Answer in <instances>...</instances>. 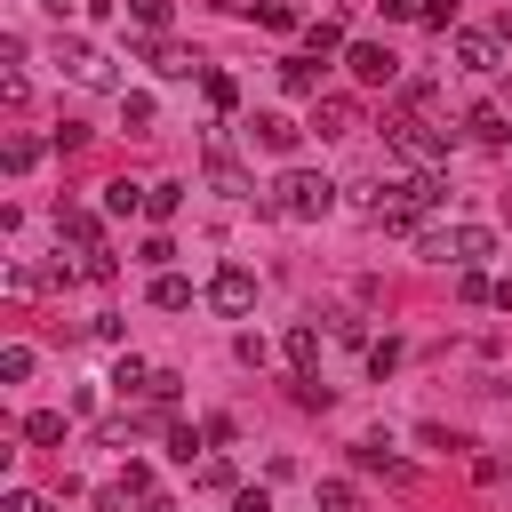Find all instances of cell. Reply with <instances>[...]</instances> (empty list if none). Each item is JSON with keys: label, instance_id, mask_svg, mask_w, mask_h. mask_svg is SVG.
Segmentation results:
<instances>
[{"label": "cell", "instance_id": "484cf974", "mask_svg": "<svg viewBox=\"0 0 512 512\" xmlns=\"http://www.w3.org/2000/svg\"><path fill=\"white\" fill-rule=\"evenodd\" d=\"M176 200H184V184H152V192H144V216H152V224H168V216H176Z\"/></svg>", "mask_w": 512, "mask_h": 512}, {"label": "cell", "instance_id": "7c38bea8", "mask_svg": "<svg viewBox=\"0 0 512 512\" xmlns=\"http://www.w3.org/2000/svg\"><path fill=\"white\" fill-rule=\"evenodd\" d=\"M144 64H152L160 80H192V72H208V64H192V56H184V48H168V40H152V48H144Z\"/></svg>", "mask_w": 512, "mask_h": 512}, {"label": "cell", "instance_id": "ab89813d", "mask_svg": "<svg viewBox=\"0 0 512 512\" xmlns=\"http://www.w3.org/2000/svg\"><path fill=\"white\" fill-rule=\"evenodd\" d=\"M136 512H176V504H168V496H144V504H136Z\"/></svg>", "mask_w": 512, "mask_h": 512}, {"label": "cell", "instance_id": "52a82bcc", "mask_svg": "<svg viewBox=\"0 0 512 512\" xmlns=\"http://www.w3.org/2000/svg\"><path fill=\"white\" fill-rule=\"evenodd\" d=\"M56 64H64L80 88H112V64H104V48H88V40H64V48H56Z\"/></svg>", "mask_w": 512, "mask_h": 512}, {"label": "cell", "instance_id": "7402d4cb", "mask_svg": "<svg viewBox=\"0 0 512 512\" xmlns=\"http://www.w3.org/2000/svg\"><path fill=\"white\" fill-rule=\"evenodd\" d=\"M352 464H360V472H384V480H408V464H400V456H384V440H360V448H352Z\"/></svg>", "mask_w": 512, "mask_h": 512}, {"label": "cell", "instance_id": "4fadbf2b", "mask_svg": "<svg viewBox=\"0 0 512 512\" xmlns=\"http://www.w3.org/2000/svg\"><path fill=\"white\" fill-rule=\"evenodd\" d=\"M280 88L288 96H320V56H280Z\"/></svg>", "mask_w": 512, "mask_h": 512}, {"label": "cell", "instance_id": "d6986e66", "mask_svg": "<svg viewBox=\"0 0 512 512\" xmlns=\"http://www.w3.org/2000/svg\"><path fill=\"white\" fill-rule=\"evenodd\" d=\"M144 192H152V184H128V176H112V184H104V216H136V208H144Z\"/></svg>", "mask_w": 512, "mask_h": 512}, {"label": "cell", "instance_id": "60d3db41", "mask_svg": "<svg viewBox=\"0 0 512 512\" xmlns=\"http://www.w3.org/2000/svg\"><path fill=\"white\" fill-rule=\"evenodd\" d=\"M48 8H64V0H48Z\"/></svg>", "mask_w": 512, "mask_h": 512}, {"label": "cell", "instance_id": "4dcf8cb0", "mask_svg": "<svg viewBox=\"0 0 512 512\" xmlns=\"http://www.w3.org/2000/svg\"><path fill=\"white\" fill-rule=\"evenodd\" d=\"M392 368H400V344L376 336V344H368V376H392Z\"/></svg>", "mask_w": 512, "mask_h": 512}, {"label": "cell", "instance_id": "9a60e30c", "mask_svg": "<svg viewBox=\"0 0 512 512\" xmlns=\"http://www.w3.org/2000/svg\"><path fill=\"white\" fill-rule=\"evenodd\" d=\"M352 120H360V112H352L344 96H320V104H312V128H320V136H352Z\"/></svg>", "mask_w": 512, "mask_h": 512}, {"label": "cell", "instance_id": "f35d334b", "mask_svg": "<svg viewBox=\"0 0 512 512\" xmlns=\"http://www.w3.org/2000/svg\"><path fill=\"white\" fill-rule=\"evenodd\" d=\"M376 8H384V24H400V16H416L424 0H376Z\"/></svg>", "mask_w": 512, "mask_h": 512}, {"label": "cell", "instance_id": "ba28073f", "mask_svg": "<svg viewBox=\"0 0 512 512\" xmlns=\"http://www.w3.org/2000/svg\"><path fill=\"white\" fill-rule=\"evenodd\" d=\"M208 184H216L224 200H256V176H248V168H240L224 144H208Z\"/></svg>", "mask_w": 512, "mask_h": 512}, {"label": "cell", "instance_id": "6da1fadb", "mask_svg": "<svg viewBox=\"0 0 512 512\" xmlns=\"http://www.w3.org/2000/svg\"><path fill=\"white\" fill-rule=\"evenodd\" d=\"M264 208H272V216H288V224H312V216H328V208H336V184H328L320 168H280V184L264 192Z\"/></svg>", "mask_w": 512, "mask_h": 512}, {"label": "cell", "instance_id": "30bf717a", "mask_svg": "<svg viewBox=\"0 0 512 512\" xmlns=\"http://www.w3.org/2000/svg\"><path fill=\"white\" fill-rule=\"evenodd\" d=\"M456 64H464V72H496V64H504V40H496V32H456Z\"/></svg>", "mask_w": 512, "mask_h": 512}, {"label": "cell", "instance_id": "8992f818", "mask_svg": "<svg viewBox=\"0 0 512 512\" xmlns=\"http://www.w3.org/2000/svg\"><path fill=\"white\" fill-rule=\"evenodd\" d=\"M384 192H392V200H376V208H408V216H424V208H440V200H448L432 168H408V176H400V184H384Z\"/></svg>", "mask_w": 512, "mask_h": 512}, {"label": "cell", "instance_id": "b9f144b4", "mask_svg": "<svg viewBox=\"0 0 512 512\" xmlns=\"http://www.w3.org/2000/svg\"><path fill=\"white\" fill-rule=\"evenodd\" d=\"M504 152H512V144H504Z\"/></svg>", "mask_w": 512, "mask_h": 512}, {"label": "cell", "instance_id": "277c9868", "mask_svg": "<svg viewBox=\"0 0 512 512\" xmlns=\"http://www.w3.org/2000/svg\"><path fill=\"white\" fill-rule=\"evenodd\" d=\"M344 72H352L360 88H392V80H400V56L376 48V40H352V48H344Z\"/></svg>", "mask_w": 512, "mask_h": 512}, {"label": "cell", "instance_id": "74e56055", "mask_svg": "<svg viewBox=\"0 0 512 512\" xmlns=\"http://www.w3.org/2000/svg\"><path fill=\"white\" fill-rule=\"evenodd\" d=\"M0 512H40V496H32V488H8V496H0Z\"/></svg>", "mask_w": 512, "mask_h": 512}, {"label": "cell", "instance_id": "ffe728a7", "mask_svg": "<svg viewBox=\"0 0 512 512\" xmlns=\"http://www.w3.org/2000/svg\"><path fill=\"white\" fill-rule=\"evenodd\" d=\"M288 368H296V376L320 368V328H288Z\"/></svg>", "mask_w": 512, "mask_h": 512}, {"label": "cell", "instance_id": "8d00e7d4", "mask_svg": "<svg viewBox=\"0 0 512 512\" xmlns=\"http://www.w3.org/2000/svg\"><path fill=\"white\" fill-rule=\"evenodd\" d=\"M232 512H272V496L264 488H232Z\"/></svg>", "mask_w": 512, "mask_h": 512}, {"label": "cell", "instance_id": "d590c367", "mask_svg": "<svg viewBox=\"0 0 512 512\" xmlns=\"http://www.w3.org/2000/svg\"><path fill=\"white\" fill-rule=\"evenodd\" d=\"M416 16H424V24H432V32H448V24H456V0H424V8H416Z\"/></svg>", "mask_w": 512, "mask_h": 512}, {"label": "cell", "instance_id": "4316f807", "mask_svg": "<svg viewBox=\"0 0 512 512\" xmlns=\"http://www.w3.org/2000/svg\"><path fill=\"white\" fill-rule=\"evenodd\" d=\"M496 288H504V280H488V272H480V264H472V272H464V280H456V296H464V304H496Z\"/></svg>", "mask_w": 512, "mask_h": 512}, {"label": "cell", "instance_id": "ac0fdd59", "mask_svg": "<svg viewBox=\"0 0 512 512\" xmlns=\"http://www.w3.org/2000/svg\"><path fill=\"white\" fill-rule=\"evenodd\" d=\"M336 48H352L336 16H320V24H304V56H336Z\"/></svg>", "mask_w": 512, "mask_h": 512}, {"label": "cell", "instance_id": "f1b7e54d", "mask_svg": "<svg viewBox=\"0 0 512 512\" xmlns=\"http://www.w3.org/2000/svg\"><path fill=\"white\" fill-rule=\"evenodd\" d=\"M200 440H208V432H192V424H168V456H176V464H192V456H200Z\"/></svg>", "mask_w": 512, "mask_h": 512}, {"label": "cell", "instance_id": "3957f363", "mask_svg": "<svg viewBox=\"0 0 512 512\" xmlns=\"http://www.w3.org/2000/svg\"><path fill=\"white\" fill-rule=\"evenodd\" d=\"M384 136H392V152H400V160H416V168H440V160H448V144H456V128H432V120H416V112H400Z\"/></svg>", "mask_w": 512, "mask_h": 512}, {"label": "cell", "instance_id": "7a4b0ae2", "mask_svg": "<svg viewBox=\"0 0 512 512\" xmlns=\"http://www.w3.org/2000/svg\"><path fill=\"white\" fill-rule=\"evenodd\" d=\"M424 256H432V264L472 272V264H488V256H496V232H488V224H448V232H424Z\"/></svg>", "mask_w": 512, "mask_h": 512}, {"label": "cell", "instance_id": "5b68a950", "mask_svg": "<svg viewBox=\"0 0 512 512\" xmlns=\"http://www.w3.org/2000/svg\"><path fill=\"white\" fill-rule=\"evenodd\" d=\"M208 304H216L224 320H240V312H256V272H248V264H224V272L208 280Z\"/></svg>", "mask_w": 512, "mask_h": 512}, {"label": "cell", "instance_id": "d4e9b609", "mask_svg": "<svg viewBox=\"0 0 512 512\" xmlns=\"http://www.w3.org/2000/svg\"><path fill=\"white\" fill-rule=\"evenodd\" d=\"M312 496H320V512H360V488L352 480H320Z\"/></svg>", "mask_w": 512, "mask_h": 512}, {"label": "cell", "instance_id": "d6a6232c", "mask_svg": "<svg viewBox=\"0 0 512 512\" xmlns=\"http://www.w3.org/2000/svg\"><path fill=\"white\" fill-rule=\"evenodd\" d=\"M200 488H240V472L224 456H200Z\"/></svg>", "mask_w": 512, "mask_h": 512}, {"label": "cell", "instance_id": "9c48e42d", "mask_svg": "<svg viewBox=\"0 0 512 512\" xmlns=\"http://www.w3.org/2000/svg\"><path fill=\"white\" fill-rule=\"evenodd\" d=\"M56 240H72V256H96V248H104L96 208H56Z\"/></svg>", "mask_w": 512, "mask_h": 512}, {"label": "cell", "instance_id": "1f68e13d", "mask_svg": "<svg viewBox=\"0 0 512 512\" xmlns=\"http://www.w3.org/2000/svg\"><path fill=\"white\" fill-rule=\"evenodd\" d=\"M0 376L24 384V376H32V344H8V352H0Z\"/></svg>", "mask_w": 512, "mask_h": 512}, {"label": "cell", "instance_id": "e575fe53", "mask_svg": "<svg viewBox=\"0 0 512 512\" xmlns=\"http://www.w3.org/2000/svg\"><path fill=\"white\" fill-rule=\"evenodd\" d=\"M32 160H40V144H32V136H8V176H24Z\"/></svg>", "mask_w": 512, "mask_h": 512}, {"label": "cell", "instance_id": "e0dca14e", "mask_svg": "<svg viewBox=\"0 0 512 512\" xmlns=\"http://www.w3.org/2000/svg\"><path fill=\"white\" fill-rule=\"evenodd\" d=\"M112 392H120V400H144V392H152V368L120 352V360H112Z\"/></svg>", "mask_w": 512, "mask_h": 512}, {"label": "cell", "instance_id": "f546056e", "mask_svg": "<svg viewBox=\"0 0 512 512\" xmlns=\"http://www.w3.org/2000/svg\"><path fill=\"white\" fill-rule=\"evenodd\" d=\"M168 256H176V240H168V232H152V240L136 248V264H152V272H168Z\"/></svg>", "mask_w": 512, "mask_h": 512}, {"label": "cell", "instance_id": "603a6c76", "mask_svg": "<svg viewBox=\"0 0 512 512\" xmlns=\"http://www.w3.org/2000/svg\"><path fill=\"white\" fill-rule=\"evenodd\" d=\"M200 96H208L216 112H232V104H240V88H232V72H216V64L200 72Z\"/></svg>", "mask_w": 512, "mask_h": 512}, {"label": "cell", "instance_id": "5bb4252c", "mask_svg": "<svg viewBox=\"0 0 512 512\" xmlns=\"http://www.w3.org/2000/svg\"><path fill=\"white\" fill-rule=\"evenodd\" d=\"M120 120H128V136H144V128L160 120V96H152V88H120Z\"/></svg>", "mask_w": 512, "mask_h": 512}, {"label": "cell", "instance_id": "44dd1931", "mask_svg": "<svg viewBox=\"0 0 512 512\" xmlns=\"http://www.w3.org/2000/svg\"><path fill=\"white\" fill-rule=\"evenodd\" d=\"M24 440H32V448H56V440H64V408H32V416H24Z\"/></svg>", "mask_w": 512, "mask_h": 512}, {"label": "cell", "instance_id": "83f0119b", "mask_svg": "<svg viewBox=\"0 0 512 512\" xmlns=\"http://www.w3.org/2000/svg\"><path fill=\"white\" fill-rule=\"evenodd\" d=\"M176 392H184V376H176V368H152V392H144V400H152V408H176Z\"/></svg>", "mask_w": 512, "mask_h": 512}, {"label": "cell", "instance_id": "8fae6325", "mask_svg": "<svg viewBox=\"0 0 512 512\" xmlns=\"http://www.w3.org/2000/svg\"><path fill=\"white\" fill-rule=\"evenodd\" d=\"M248 136H256L264 152H296V144H304V128H296L288 112H256V120H248Z\"/></svg>", "mask_w": 512, "mask_h": 512}, {"label": "cell", "instance_id": "cb8c5ba5", "mask_svg": "<svg viewBox=\"0 0 512 512\" xmlns=\"http://www.w3.org/2000/svg\"><path fill=\"white\" fill-rule=\"evenodd\" d=\"M472 136H480V144H512V120H504L496 104H480V112H472Z\"/></svg>", "mask_w": 512, "mask_h": 512}, {"label": "cell", "instance_id": "2e32d148", "mask_svg": "<svg viewBox=\"0 0 512 512\" xmlns=\"http://www.w3.org/2000/svg\"><path fill=\"white\" fill-rule=\"evenodd\" d=\"M152 304L160 312H192V280L184 272H152Z\"/></svg>", "mask_w": 512, "mask_h": 512}, {"label": "cell", "instance_id": "836d02e7", "mask_svg": "<svg viewBox=\"0 0 512 512\" xmlns=\"http://www.w3.org/2000/svg\"><path fill=\"white\" fill-rule=\"evenodd\" d=\"M128 16H136L144 32H168V0H128Z\"/></svg>", "mask_w": 512, "mask_h": 512}]
</instances>
